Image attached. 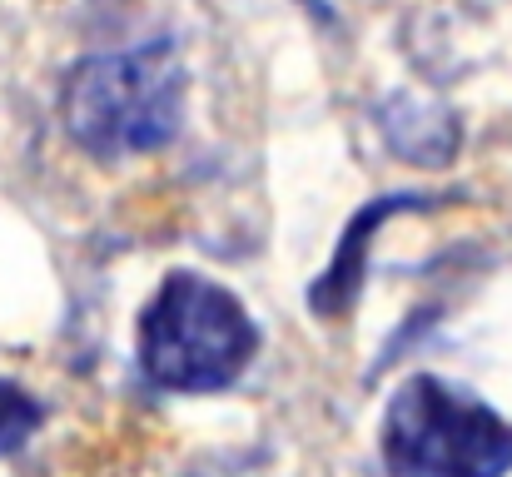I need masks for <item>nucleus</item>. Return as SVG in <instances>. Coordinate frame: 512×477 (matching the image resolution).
<instances>
[{
    "mask_svg": "<svg viewBox=\"0 0 512 477\" xmlns=\"http://www.w3.org/2000/svg\"><path fill=\"white\" fill-rule=\"evenodd\" d=\"M184 90V60L160 35L135 50L80 60L60 85V120L80 150L100 159L150 155L179 135Z\"/></svg>",
    "mask_w": 512,
    "mask_h": 477,
    "instance_id": "obj_1",
    "label": "nucleus"
},
{
    "mask_svg": "<svg viewBox=\"0 0 512 477\" xmlns=\"http://www.w3.org/2000/svg\"><path fill=\"white\" fill-rule=\"evenodd\" d=\"M259 328L214 279L170 274L140 314V373L165 393H219L254 363Z\"/></svg>",
    "mask_w": 512,
    "mask_h": 477,
    "instance_id": "obj_2",
    "label": "nucleus"
},
{
    "mask_svg": "<svg viewBox=\"0 0 512 477\" xmlns=\"http://www.w3.org/2000/svg\"><path fill=\"white\" fill-rule=\"evenodd\" d=\"M383 468L388 477H508L512 423L473 393L413 373L383 413Z\"/></svg>",
    "mask_w": 512,
    "mask_h": 477,
    "instance_id": "obj_3",
    "label": "nucleus"
},
{
    "mask_svg": "<svg viewBox=\"0 0 512 477\" xmlns=\"http://www.w3.org/2000/svg\"><path fill=\"white\" fill-rule=\"evenodd\" d=\"M45 423V408L20 388V383H5L0 378V458L5 453H20L25 438Z\"/></svg>",
    "mask_w": 512,
    "mask_h": 477,
    "instance_id": "obj_4",
    "label": "nucleus"
}]
</instances>
